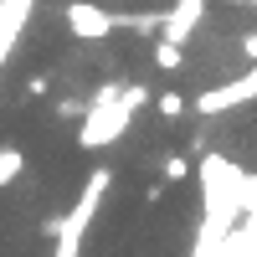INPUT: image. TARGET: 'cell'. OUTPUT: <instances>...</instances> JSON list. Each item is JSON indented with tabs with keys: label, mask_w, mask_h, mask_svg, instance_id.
<instances>
[{
	"label": "cell",
	"mask_w": 257,
	"mask_h": 257,
	"mask_svg": "<svg viewBox=\"0 0 257 257\" xmlns=\"http://www.w3.org/2000/svg\"><path fill=\"white\" fill-rule=\"evenodd\" d=\"M149 103V88H139V82H128V88H98L88 98V113H82V134L77 144L82 149H108L113 139L128 134V123H134V113Z\"/></svg>",
	"instance_id": "obj_1"
},
{
	"label": "cell",
	"mask_w": 257,
	"mask_h": 257,
	"mask_svg": "<svg viewBox=\"0 0 257 257\" xmlns=\"http://www.w3.org/2000/svg\"><path fill=\"white\" fill-rule=\"evenodd\" d=\"M108 185H113V170H93V175H88V185H82L77 206H72L67 216L57 221V242H52V257H77V252H82V237H88V226H93V216H98L103 196H108Z\"/></svg>",
	"instance_id": "obj_2"
},
{
	"label": "cell",
	"mask_w": 257,
	"mask_h": 257,
	"mask_svg": "<svg viewBox=\"0 0 257 257\" xmlns=\"http://www.w3.org/2000/svg\"><path fill=\"white\" fill-rule=\"evenodd\" d=\"M257 98V62L242 72V77H231V82H216V88H206V93H196V108L201 118H216V113H226V108H242V103H252Z\"/></svg>",
	"instance_id": "obj_3"
},
{
	"label": "cell",
	"mask_w": 257,
	"mask_h": 257,
	"mask_svg": "<svg viewBox=\"0 0 257 257\" xmlns=\"http://www.w3.org/2000/svg\"><path fill=\"white\" fill-rule=\"evenodd\" d=\"M62 16H67V31L77 41H103V36H113V26H123L118 11H103V6H93V0H72Z\"/></svg>",
	"instance_id": "obj_4"
},
{
	"label": "cell",
	"mask_w": 257,
	"mask_h": 257,
	"mask_svg": "<svg viewBox=\"0 0 257 257\" xmlns=\"http://www.w3.org/2000/svg\"><path fill=\"white\" fill-rule=\"evenodd\" d=\"M201 16H206V0H175V6L165 11V21H160V36L165 41H185L196 36V26H201Z\"/></svg>",
	"instance_id": "obj_5"
},
{
	"label": "cell",
	"mask_w": 257,
	"mask_h": 257,
	"mask_svg": "<svg viewBox=\"0 0 257 257\" xmlns=\"http://www.w3.org/2000/svg\"><path fill=\"white\" fill-rule=\"evenodd\" d=\"M21 170H26V155H21L16 144H6V149H0V190H6V185L21 175Z\"/></svg>",
	"instance_id": "obj_6"
},
{
	"label": "cell",
	"mask_w": 257,
	"mask_h": 257,
	"mask_svg": "<svg viewBox=\"0 0 257 257\" xmlns=\"http://www.w3.org/2000/svg\"><path fill=\"white\" fill-rule=\"evenodd\" d=\"M155 62H160L165 72H175L180 62H185V47H180V41H165V36H160V41H155Z\"/></svg>",
	"instance_id": "obj_7"
},
{
	"label": "cell",
	"mask_w": 257,
	"mask_h": 257,
	"mask_svg": "<svg viewBox=\"0 0 257 257\" xmlns=\"http://www.w3.org/2000/svg\"><path fill=\"white\" fill-rule=\"evenodd\" d=\"M160 113H165V118H180V113H185V98H180V93H160Z\"/></svg>",
	"instance_id": "obj_8"
},
{
	"label": "cell",
	"mask_w": 257,
	"mask_h": 257,
	"mask_svg": "<svg viewBox=\"0 0 257 257\" xmlns=\"http://www.w3.org/2000/svg\"><path fill=\"white\" fill-rule=\"evenodd\" d=\"M185 170H190L185 155H170V160H165V180H185Z\"/></svg>",
	"instance_id": "obj_9"
},
{
	"label": "cell",
	"mask_w": 257,
	"mask_h": 257,
	"mask_svg": "<svg viewBox=\"0 0 257 257\" xmlns=\"http://www.w3.org/2000/svg\"><path fill=\"white\" fill-rule=\"evenodd\" d=\"M242 57H247V62H257V31H247V36H242Z\"/></svg>",
	"instance_id": "obj_10"
},
{
	"label": "cell",
	"mask_w": 257,
	"mask_h": 257,
	"mask_svg": "<svg viewBox=\"0 0 257 257\" xmlns=\"http://www.w3.org/2000/svg\"><path fill=\"white\" fill-rule=\"evenodd\" d=\"M247 6H257V0H247Z\"/></svg>",
	"instance_id": "obj_11"
}]
</instances>
